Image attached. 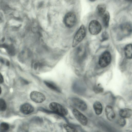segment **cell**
<instances>
[{"label": "cell", "mask_w": 132, "mask_h": 132, "mask_svg": "<svg viewBox=\"0 0 132 132\" xmlns=\"http://www.w3.org/2000/svg\"><path fill=\"white\" fill-rule=\"evenodd\" d=\"M63 21L66 26L69 28H71L73 27L76 23V16L74 13L69 12L65 15Z\"/></svg>", "instance_id": "3957f363"}, {"label": "cell", "mask_w": 132, "mask_h": 132, "mask_svg": "<svg viewBox=\"0 0 132 132\" xmlns=\"http://www.w3.org/2000/svg\"><path fill=\"white\" fill-rule=\"evenodd\" d=\"M88 29L90 33L93 35H96L101 31L102 26L100 22L97 20H93L89 23Z\"/></svg>", "instance_id": "5b68a950"}, {"label": "cell", "mask_w": 132, "mask_h": 132, "mask_svg": "<svg viewBox=\"0 0 132 132\" xmlns=\"http://www.w3.org/2000/svg\"><path fill=\"white\" fill-rule=\"evenodd\" d=\"M9 125L6 123L2 122L0 125V131L4 132L8 130L9 128Z\"/></svg>", "instance_id": "ac0fdd59"}, {"label": "cell", "mask_w": 132, "mask_h": 132, "mask_svg": "<svg viewBox=\"0 0 132 132\" xmlns=\"http://www.w3.org/2000/svg\"><path fill=\"white\" fill-rule=\"evenodd\" d=\"M106 6L104 4H101L98 5L96 9V13L99 16H103L105 12Z\"/></svg>", "instance_id": "9a60e30c"}, {"label": "cell", "mask_w": 132, "mask_h": 132, "mask_svg": "<svg viewBox=\"0 0 132 132\" xmlns=\"http://www.w3.org/2000/svg\"><path fill=\"white\" fill-rule=\"evenodd\" d=\"M44 82L45 85L50 89L58 92H60L59 88L54 83L46 81H44Z\"/></svg>", "instance_id": "e0dca14e"}, {"label": "cell", "mask_w": 132, "mask_h": 132, "mask_svg": "<svg viewBox=\"0 0 132 132\" xmlns=\"http://www.w3.org/2000/svg\"><path fill=\"white\" fill-rule=\"evenodd\" d=\"M118 124L121 126H124L126 124V121L124 118L121 117L118 121Z\"/></svg>", "instance_id": "603a6c76"}, {"label": "cell", "mask_w": 132, "mask_h": 132, "mask_svg": "<svg viewBox=\"0 0 132 132\" xmlns=\"http://www.w3.org/2000/svg\"><path fill=\"white\" fill-rule=\"evenodd\" d=\"M0 83H2L4 82V79L3 76L1 73L0 75Z\"/></svg>", "instance_id": "4316f807"}, {"label": "cell", "mask_w": 132, "mask_h": 132, "mask_svg": "<svg viewBox=\"0 0 132 132\" xmlns=\"http://www.w3.org/2000/svg\"><path fill=\"white\" fill-rule=\"evenodd\" d=\"M6 64L7 66H9L10 65V62L9 61H7L6 62Z\"/></svg>", "instance_id": "f546056e"}, {"label": "cell", "mask_w": 132, "mask_h": 132, "mask_svg": "<svg viewBox=\"0 0 132 132\" xmlns=\"http://www.w3.org/2000/svg\"><path fill=\"white\" fill-rule=\"evenodd\" d=\"M31 121L36 123H42L43 122V119L41 118L38 116L33 117L31 119Z\"/></svg>", "instance_id": "44dd1931"}, {"label": "cell", "mask_w": 132, "mask_h": 132, "mask_svg": "<svg viewBox=\"0 0 132 132\" xmlns=\"http://www.w3.org/2000/svg\"><path fill=\"white\" fill-rule=\"evenodd\" d=\"M96 0H89V1L91 2H94L95 1H96Z\"/></svg>", "instance_id": "1f68e13d"}, {"label": "cell", "mask_w": 132, "mask_h": 132, "mask_svg": "<svg viewBox=\"0 0 132 132\" xmlns=\"http://www.w3.org/2000/svg\"><path fill=\"white\" fill-rule=\"evenodd\" d=\"M108 38V35L106 32H104L102 34V39L101 40L102 41L106 40Z\"/></svg>", "instance_id": "d4e9b609"}, {"label": "cell", "mask_w": 132, "mask_h": 132, "mask_svg": "<svg viewBox=\"0 0 132 132\" xmlns=\"http://www.w3.org/2000/svg\"><path fill=\"white\" fill-rule=\"evenodd\" d=\"M73 104L82 111H85L87 109L86 103L82 100L76 97L73 98L72 100Z\"/></svg>", "instance_id": "ba28073f"}, {"label": "cell", "mask_w": 132, "mask_h": 132, "mask_svg": "<svg viewBox=\"0 0 132 132\" xmlns=\"http://www.w3.org/2000/svg\"><path fill=\"white\" fill-rule=\"evenodd\" d=\"M121 34L122 37L130 35L132 32V27L128 23L124 24L121 28Z\"/></svg>", "instance_id": "30bf717a"}, {"label": "cell", "mask_w": 132, "mask_h": 132, "mask_svg": "<svg viewBox=\"0 0 132 132\" xmlns=\"http://www.w3.org/2000/svg\"></svg>", "instance_id": "d6a6232c"}, {"label": "cell", "mask_w": 132, "mask_h": 132, "mask_svg": "<svg viewBox=\"0 0 132 132\" xmlns=\"http://www.w3.org/2000/svg\"><path fill=\"white\" fill-rule=\"evenodd\" d=\"M63 127L67 131L70 132H77V130L74 127L67 124H64Z\"/></svg>", "instance_id": "d6986e66"}, {"label": "cell", "mask_w": 132, "mask_h": 132, "mask_svg": "<svg viewBox=\"0 0 132 132\" xmlns=\"http://www.w3.org/2000/svg\"><path fill=\"white\" fill-rule=\"evenodd\" d=\"M31 99L36 103H41L44 102L46 98L45 95L42 93L36 91L32 92L30 94Z\"/></svg>", "instance_id": "52a82bcc"}, {"label": "cell", "mask_w": 132, "mask_h": 132, "mask_svg": "<svg viewBox=\"0 0 132 132\" xmlns=\"http://www.w3.org/2000/svg\"><path fill=\"white\" fill-rule=\"evenodd\" d=\"M124 53L126 57L128 59H132V44L127 45L124 48Z\"/></svg>", "instance_id": "5bb4252c"}, {"label": "cell", "mask_w": 132, "mask_h": 132, "mask_svg": "<svg viewBox=\"0 0 132 132\" xmlns=\"http://www.w3.org/2000/svg\"><path fill=\"white\" fill-rule=\"evenodd\" d=\"M93 108L95 113L97 115H99L102 113L103 107L101 103L99 102H95L93 105Z\"/></svg>", "instance_id": "4fadbf2b"}, {"label": "cell", "mask_w": 132, "mask_h": 132, "mask_svg": "<svg viewBox=\"0 0 132 132\" xmlns=\"http://www.w3.org/2000/svg\"><path fill=\"white\" fill-rule=\"evenodd\" d=\"M1 46L2 47L5 48L7 49L8 47V46L5 44H3Z\"/></svg>", "instance_id": "83f0119b"}, {"label": "cell", "mask_w": 132, "mask_h": 132, "mask_svg": "<svg viewBox=\"0 0 132 132\" xmlns=\"http://www.w3.org/2000/svg\"><path fill=\"white\" fill-rule=\"evenodd\" d=\"M20 110L22 113L25 115H27L33 112L34 110V108L30 104L26 103L20 106Z\"/></svg>", "instance_id": "9c48e42d"}, {"label": "cell", "mask_w": 132, "mask_h": 132, "mask_svg": "<svg viewBox=\"0 0 132 132\" xmlns=\"http://www.w3.org/2000/svg\"><path fill=\"white\" fill-rule=\"evenodd\" d=\"M5 39V38L4 37L2 38V42H4V41Z\"/></svg>", "instance_id": "4dcf8cb0"}, {"label": "cell", "mask_w": 132, "mask_h": 132, "mask_svg": "<svg viewBox=\"0 0 132 132\" xmlns=\"http://www.w3.org/2000/svg\"><path fill=\"white\" fill-rule=\"evenodd\" d=\"M8 52L10 54L13 55L14 54V50L13 47L12 46H10V47L8 46L7 48Z\"/></svg>", "instance_id": "cb8c5ba5"}, {"label": "cell", "mask_w": 132, "mask_h": 132, "mask_svg": "<svg viewBox=\"0 0 132 132\" xmlns=\"http://www.w3.org/2000/svg\"><path fill=\"white\" fill-rule=\"evenodd\" d=\"M86 30L85 26L82 25L76 32L74 37L72 46L74 47L80 42L85 37Z\"/></svg>", "instance_id": "6da1fadb"}, {"label": "cell", "mask_w": 132, "mask_h": 132, "mask_svg": "<svg viewBox=\"0 0 132 132\" xmlns=\"http://www.w3.org/2000/svg\"><path fill=\"white\" fill-rule=\"evenodd\" d=\"M21 83L22 84L24 85H27L29 84L28 82L26 80L22 79L21 80Z\"/></svg>", "instance_id": "484cf974"}, {"label": "cell", "mask_w": 132, "mask_h": 132, "mask_svg": "<svg viewBox=\"0 0 132 132\" xmlns=\"http://www.w3.org/2000/svg\"><path fill=\"white\" fill-rule=\"evenodd\" d=\"M111 55L108 51L103 52L100 56L98 60V64L102 68L107 66L110 63L111 60Z\"/></svg>", "instance_id": "277c9868"}, {"label": "cell", "mask_w": 132, "mask_h": 132, "mask_svg": "<svg viewBox=\"0 0 132 132\" xmlns=\"http://www.w3.org/2000/svg\"><path fill=\"white\" fill-rule=\"evenodd\" d=\"M94 92L96 93H98L102 92L103 90V88L100 85L95 87L94 89Z\"/></svg>", "instance_id": "7402d4cb"}, {"label": "cell", "mask_w": 132, "mask_h": 132, "mask_svg": "<svg viewBox=\"0 0 132 132\" xmlns=\"http://www.w3.org/2000/svg\"><path fill=\"white\" fill-rule=\"evenodd\" d=\"M105 112L107 118L109 120H113L115 118L116 115L114 110L111 106L107 105L105 107Z\"/></svg>", "instance_id": "8fae6325"}, {"label": "cell", "mask_w": 132, "mask_h": 132, "mask_svg": "<svg viewBox=\"0 0 132 132\" xmlns=\"http://www.w3.org/2000/svg\"><path fill=\"white\" fill-rule=\"evenodd\" d=\"M38 66V64L37 63H36L34 65V69L35 70H36Z\"/></svg>", "instance_id": "f1b7e54d"}, {"label": "cell", "mask_w": 132, "mask_h": 132, "mask_svg": "<svg viewBox=\"0 0 132 132\" xmlns=\"http://www.w3.org/2000/svg\"><path fill=\"white\" fill-rule=\"evenodd\" d=\"M49 107L54 112L61 116H65L68 113V111L65 107L56 102H52L49 104Z\"/></svg>", "instance_id": "7a4b0ae2"}, {"label": "cell", "mask_w": 132, "mask_h": 132, "mask_svg": "<svg viewBox=\"0 0 132 132\" xmlns=\"http://www.w3.org/2000/svg\"><path fill=\"white\" fill-rule=\"evenodd\" d=\"M119 113L121 117L124 118H128L131 116L132 111L130 109L124 108L121 109L119 111Z\"/></svg>", "instance_id": "7c38bea8"}, {"label": "cell", "mask_w": 132, "mask_h": 132, "mask_svg": "<svg viewBox=\"0 0 132 132\" xmlns=\"http://www.w3.org/2000/svg\"><path fill=\"white\" fill-rule=\"evenodd\" d=\"M72 113L76 119L81 125L85 126L87 124L88 121L87 117L78 110L74 109Z\"/></svg>", "instance_id": "8992f818"}, {"label": "cell", "mask_w": 132, "mask_h": 132, "mask_svg": "<svg viewBox=\"0 0 132 132\" xmlns=\"http://www.w3.org/2000/svg\"><path fill=\"white\" fill-rule=\"evenodd\" d=\"M102 21L103 24L105 28L108 27L110 19V15L109 13L106 11L102 16Z\"/></svg>", "instance_id": "2e32d148"}, {"label": "cell", "mask_w": 132, "mask_h": 132, "mask_svg": "<svg viewBox=\"0 0 132 132\" xmlns=\"http://www.w3.org/2000/svg\"><path fill=\"white\" fill-rule=\"evenodd\" d=\"M6 109V105L4 100L2 98L0 99V110L1 111H5Z\"/></svg>", "instance_id": "ffe728a7"}]
</instances>
